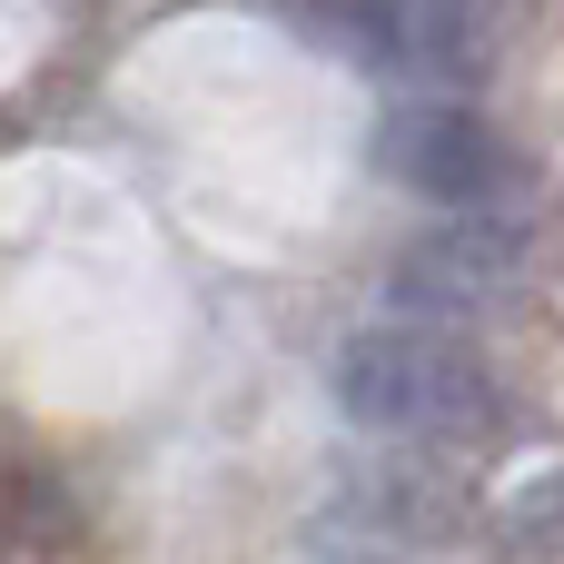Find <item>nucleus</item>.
Segmentation results:
<instances>
[{
  "instance_id": "obj_2",
  "label": "nucleus",
  "mask_w": 564,
  "mask_h": 564,
  "mask_svg": "<svg viewBox=\"0 0 564 564\" xmlns=\"http://www.w3.org/2000/svg\"><path fill=\"white\" fill-rule=\"evenodd\" d=\"M377 159H387V178H397L406 198H426V208H496V198L516 188L506 129L476 119L466 99H406V109H387Z\"/></svg>"
},
{
  "instance_id": "obj_6",
  "label": "nucleus",
  "mask_w": 564,
  "mask_h": 564,
  "mask_svg": "<svg viewBox=\"0 0 564 564\" xmlns=\"http://www.w3.org/2000/svg\"><path fill=\"white\" fill-rule=\"evenodd\" d=\"M307 564H406V555H377L367 535H327V545H317Z\"/></svg>"
},
{
  "instance_id": "obj_3",
  "label": "nucleus",
  "mask_w": 564,
  "mask_h": 564,
  "mask_svg": "<svg viewBox=\"0 0 564 564\" xmlns=\"http://www.w3.org/2000/svg\"><path fill=\"white\" fill-rule=\"evenodd\" d=\"M347 50H367L377 69H406V79H476L496 59V0H327Z\"/></svg>"
},
{
  "instance_id": "obj_5",
  "label": "nucleus",
  "mask_w": 564,
  "mask_h": 564,
  "mask_svg": "<svg viewBox=\"0 0 564 564\" xmlns=\"http://www.w3.org/2000/svg\"><path fill=\"white\" fill-rule=\"evenodd\" d=\"M496 525H506V545L555 555V545H564V466H555V476H535L525 496H506V506H496Z\"/></svg>"
},
{
  "instance_id": "obj_1",
  "label": "nucleus",
  "mask_w": 564,
  "mask_h": 564,
  "mask_svg": "<svg viewBox=\"0 0 564 564\" xmlns=\"http://www.w3.org/2000/svg\"><path fill=\"white\" fill-rule=\"evenodd\" d=\"M337 406L377 436H406V446H476L496 436L506 397H496V367L446 337V327H357L327 367Z\"/></svg>"
},
{
  "instance_id": "obj_4",
  "label": "nucleus",
  "mask_w": 564,
  "mask_h": 564,
  "mask_svg": "<svg viewBox=\"0 0 564 564\" xmlns=\"http://www.w3.org/2000/svg\"><path fill=\"white\" fill-rule=\"evenodd\" d=\"M525 288V238L516 228H496V218H446L436 238H416L406 258H397V278H387V297L406 307V317H446V337H456V317H486V307H506Z\"/></svg>"
}]
</instances>
